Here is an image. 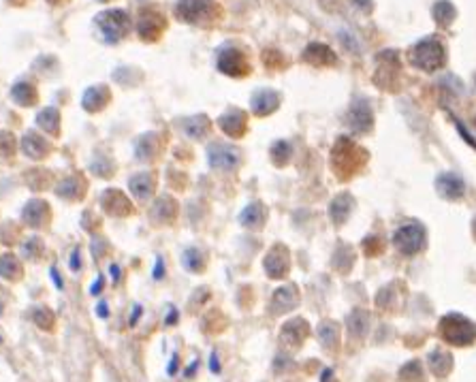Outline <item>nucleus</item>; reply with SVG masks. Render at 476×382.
<instances>
[{
	"instance_id": "1",
	"label": "nucleus",
	"mask_w": 476,
	"mask_h": 382,
	"mask_svg": "<svg viewBox=\"0 0 476 382\" xmlns=\"http://www.w3.org/2000/svg\"><path fill=\"white\" fill-rule=\"evenodd\" d=\"M94 24L105 43H120L131 30V17L122 9H109V11L98 13Z\"/></svg>"
},
{
	"instance_id": "2",
	"label": "nucleus",
	"mask_w": 476,
	"mask_h": 382,
	"mask_svg": "<svg viewBox=\"0 0 476 382\" xmlns=\"http://www.w3.org/2000/svg\"><path fill=\"white\" fill-rule=\"evenodd\" d=\"M412 62L423 71H436L444 64V47L436 37L423 39L412 49Z\"/></svg>"
},
{
	"instance_id": "3",
	"label": "nucleus",
	"mask_w": 476,
	"mask_h": 382,
	"mask_svg": "<svg viewBox=\"0 0 476 382\" xmlns=\"http://www.w3.org/2000/svg\"><path fill=\"white\" fill-rule=\"evenodd\" d=\"M216 7L214 0H178L175 15L186 24H205L214 17Z\"/></svg>"
},
{
	"instance_id": "4",
	"label": "nucleus",
	"mask_w": 476,
	"mask_h": 382,
	"mask_svg": "<svg viewBox=\"0 0 476 382\" xmlns=\"http://www.w3.org/2000/svg\"><path fill=\"white\" fill-rule=\"evenodd\" d=\"M167 26V21H165V15L161 9H156L154 5H149V7H143L139 11V19H137V33L143 41L147 43H154L161 39L163 30Z\"/></svg>"
},
{
	"instance_id": "5",
	"label": "nucleus",
	"mask_w": 476,
	"mask_h": 382,
	"mask_svg": "<svg viewBox=\"0 0 476 382\" xmlns=\"http://www.w3.org/2000/svg\"><path fill=\"white\" fill-rule=\"evenodd\" d=\"M218 71H222L224 75H229V78H244L250 71L248 58L241 49L237 47H224L218 52Z\"/></svg>"
},
{
	"instance_id": "6",
	"label": "nucleus",
	"mask_w": 476,
	"mask_h": 382,
	"mask_svg": "<svg viewBox=\"0 0 476 382\" xmlns=\"http://www.w3.org/2000/svg\"><path fill=\"white\" fill-rule=\"evenodd\" d=\"M395 246L402 250L404 254H414L423 248L425 244V231L419 224H406L402 226L393 237Z\"/></svg>"
},
{
	"instance_id": "7",
	"label": "nucleus",
	"mask_w": 476,
	"mask_h": 382,
	"mask_svg": "<svg viewBox=\"0 0 476 382\" xmlns=\"http://www.w3.org/2000/svg\"><path fill=\"white\" fill-rule=\"evenodd\" d=\"M210 154V165L222 171H231L239 165V152L231 145H224V143H214L208 149Z\"/></svg>"
},
{
	"instance_id": "8",
	"label": "nucleus",
	"mask_w": 476,
	"mask_h": 382,
	"mask_svg": "<svg viewBox=\"0 0 476 382\" xmlns=\"http://www.w3.org/2000/svg\"><path fill=\"white\" fill-rule=\"evenodd\" d=\"M218 126L229 137L237 139V137H241L246 133V113L239 111V109H231V111H227L224 116L218 118Z\"/></svg>"
},
{
	"instance_id": "9",
	"label": "nucleus",
	"mask_w": 476,
	"mask_h": 382,
	"mask_svg": "<svg viewBox=\"0 0 476 382\" xmlns=\"http://www.w3.org/2000/svg\"><path fill=\"white\" fill-rule=\"evenodd\" d=\"M103 210L107 214H113V216H127L133 212V206H131V201L124 197L120 190H107L103 194Z\"/></svg>"
},
{
	"instance_id": "10",
	"label": "nucleus",
	"mask_w": 476,
	"mask_h": 382,
	"mask_svg": "<svg viewBox=\"0 0 476 382\" xmlns=\"http://www.w3.org/2000/svg\"><path fill=\"white\" fill-rule=\"evenodd\" d=\"M304 60L310 62V64H316V66H331V64H336V54L331 52L327 45L310 43L306 47V52H304Z\"/></svg>"
},
{
	"instance_id": "11",
	"label": "nucleus",
	"mask_w": 476,
	"mask_h": 382,
	"mask_svg": "<svg viewBox=\"0 0 476 382\" xmlns=\"http://www.w3.org/2000/svg\"><path fill=\"white\" fill-rule=\"evenodd\" d=\"M109 88L107 86H94V88H88L84 98H82V105L86 111H101L107 103H109Z\"/></svg>"
},
{
	"instance_id": "12",
	"label": "nucleus",
	"mask_w": 476,
	"mask_h": 382,
	"mask_svg": "<svg viewBox=\"0 0 476 382\" xmlns=\"http://www.w3.org/2000/svg\"><path fill=\"white\" fill-rule=\"evenodd\" d=\"M278 105H280V96L273 90H259L253 96V109L257 116H269L271 111L278 109Z\"/></svg>"
},
{
	"instance_id": "13",
	"label": "nucleus",
	"mask_w": 476,
	"mask_h": 382,
	"mask_svg": "<svg viewBox=\"0 0 476 382\" xmlns=\"http://www.w3.org/2000/svg\"><path fill=\"white\" fill-rule=\"evenodd\" d=\"M265 269L271 278H282L289 271V254L284 248H273L267 259H265Z\"/></svg>"
},
{
	"instance_id": "14",
	"label": "nucleus",
	"mask_w": 476,
	"mask_h": 382,
	"mask_svg": "<svg viewBox=\"0 0 476 382\" xmlns=\"http://www.w3.org/2000/svg\"><path fill=\"white\" fill-rule=\"evenodd\" d=\"M21 152L33 161H39L43 156L49 154V145L43 137H39L37 133H26V137L21 139Z\"/></svg>"
},
{
	"instance_id": "15",
	"label": "nucleus",
	"mask_w": 476,
	"mask_h": 382,
	"mask_svg": "<svg viewBox=\"0 0 476 382\" xmlns=\"http://www.w3.org/2000/svg\"><path fill=\"white\" fill-rule=\"evenodd\" d=\"M129 188L131 192L137 197V199H147L149 194H154V188H156V177L152 173H141V175H135L133 180L129 182Z\"/></svg>"
},
{
	"instance_id": "16",
	"label": "nucleus",
	"mask_w": 476,
	"mask_h": 382,
	"mask_svg": "<svg viewBox=\"0 0 476 382\" xmlns=\"http://www.w3.org/2000/svg\"><path fill=\"white\" fill-rule=\"evenodd\" d=\"M11 96H13V100L17 105H21V107H30V105H35L37 103V88L33 86V84H28V82H19V84H15L13 86V90H11Z\"/></svg>"
},
{
	"instance_id": "17",
	"label": "nucleus",
	"mask_w": 476,
	"mask_h": 382,
	"mask_svg": "<svg viewBox=\"0 0 476 382\" xmlns=\"http://www.w3.org/2000/svg\"><path fill=\"white\" fill-rule=\"evenodd\" d=\"M47 210H49L47 203H43L39 199L30 201L26 206V210H24V222L30 224V226H41L45 222V218H47Z\"/></svg>"
},
{
	"instance_id": "18",
	"label": "nucleus",
	"mask_w": 476,
	"mask_h": 382,
	"mask_svg": "<svg viewBox=\"0 0 476 382\" xmlns=\"http://www.w3.org/2000/svg\"><path fill=\"white\" fill-rule=\"evenodd\" d=\"M182 129L190 139H203L210 131V120L205 116H194V118L184 120Z\"/></svg>"
},
{
	"instance_id": "19",
	"label": "nucleus",
	"mask_w": 476,
	"mask_h": 382,
	"mask_svg": "<svg viewBox=\"0 0 476 382\" xmlns=\"http://www.w3.org/2000/svg\"><path fill=\"white\" fill-rule=\"evenodd\" d=\"M37 124L49 135H58L60 133V113L54 107H47L37 116Z\"/></svg>"
},
{
	"instance_id": "20",
	"label": "nucleus",
	"mask_w": 476,
	"mask_h": 382,
	"mask_svg": "<svg viewBox=\"0 0 476 382\" xmlns=\"http://www.w3.org/2000/svg\"><path fill=\"white\" fill-rule=\"evenodd\" d=\"M241 224L248 226V228H259L263 222H265V208L261 206V203H253V206H248L241 216H239Z\"/></svg>"
},
{
	"instance_id": "21",
	"label": "nucleus",
	"mask_w": 476,
	"mask_h": 382,
	"mask_svg": "<svg viewBox=\"0 0 476 382\" xmlns=\"http://www.w3.org/2000/svg\"><path fill=\"white\" fill-rule=\"evenodd\" d=\"M348 122L353 124V129H357V131H367L369 126H372V113H369V107H367L365 103H361V105L353 107V109H350V113H348Z\"/></svg>"
},
{
	"instance_id": "22",
	"label": "nucleus",
	"mask_w": 476,
	"mask_h": 382,
	"mask_svg": "<svg viewBox=\"0 0 476 382\" xmlns=\"http://www.w3.org/2000/svg\"><path fill=\"white\" fill-rule=\"evenodd\" d=\"M156 141H158L156 133H147L145 137H141L139 143H137V156L143 158V161L154 158L158 154V149H161V145Z\"/></svg>"
},
{
	"instance_id": "23",
	"label": "nucleus",
	"mask_w": 476,
	"mask_h": 382,
	"mask_svg": "<svg viewBox=\"0 0 476 382\" xmlns=\"http://www.w3.org/2000/svg\"><path fill=\"white\" fill-rule=\"evenodd\" d=\"M438 190L448 199H457V197L464 194V184H461L459 177H455V175H442L438 180Z\"/></svg>"
},
{
	"instance_id": "24",
	"label": "nucleus",
	"mask_w": 476,
	"mask_h": 382,
	"mask_svg": "<svg viewBox=\"0 0 476 382\" xmlns=\"http://www.w3.org/2000/svg\"><path fill=\"white\" fill-rule=\"evenodd\" d=\"M84 190H86V184L80 177H66V180H62L56 188V192L64 199H80Z\"/></svg>"
},
{
	"instance_id": "25",
	"label": "nucleus",
	"mask_w": 476,
	"mask_h": 382,
	"mask_svg": "<svg viewBox=\"0 0 476 382\" xmlns=\"http://www.w3.org/2000/svg\"><path fill=\"white\" fill-rule=\"evenodd\" d=\"M350 208H353V199H350L348 194H340L333 203H331V220L336 222V224H342L346 218H348V214H350Z\"/></svg>"
},
{
	"instance_id": "26",
	"label": "nucleus",
	"mask_w": 476,
	"mask_h": 382,
	"mask_svg": "<svg viewBox=\"0 0 476 382\" xmlns=\"http://www.w3.org/2000/svg\"><path fill=\"white\" fill-rule=\"evenodd\" d=\"M154 218L161 220V222H171L175 218V212H178V208H175V201L169 199V197H163L156 201V206H154Z\"/></svg>"
},
{
	"instance_id": "27",
	"label": "nucleus",
	"mask_w": 476,
	"mask_h": 382,
	"mask_svg": "<svg viewBox=\"0 0 476 382\" xmlns=\"http://www.w3.org/2000/svg\"><path fill=\"white\" fill-rule=\"evenodd\" d=\"M0 275H5L9 280H15L21 275V265L17 263L13 254H5V257L0 259Z\"/></svg>"
},
{
	"instance_id": "28",
	"label": "nucleus",
	"mask_w": 476,
	"mask_h": 382,
	"mask_svg": "<svg viewBox=\"0 0 476 382\" xmlns=\"http://www.w3.org/2000/svg\"><path fill=\"white\" fill-rule=\"evenodd\" d=\"M434 17L442 24V26H448V24L455 19V7L450 5L448 0H440L434 7Z\"/></svg>"
},
{
	"instance_id": "29",
	"label": "nucleus",
	"mask_w": 476,
	"mask_h": 382,
	"mask_svg": "<svg viewBox=\"0 0 476 382\" xmlns=\"http://www.w3.org/2000/svg\"><path fill=\"white\" fill-rule=\"evenodd\" d=\"M184 265H186L188 271H203V267H205L203 265V257L194 248H188L184 252Z\"/></svg>"
},
{
	"instance_id": "30",
	"label": "nucleus",
	"mask_w": 476,
	"mask_h": 382,
	"mask_svg": "<svg viewBox=\"0 0 476 382\" xmlns=\"http://www.w3.org/2000/svg\"><path fill=\"white\" fill-rule=\"evenodd\" d=\"M273 301L275 303H284L282 305V310H289V308H293V305H295V291L291 289V286H286V289H280L278 293H275L273 295Z\"/></svg>"
},
{
	"instance_id": "31",
	"label": "nucleus",
	"mask_w": 476,
	"mask_h": 382,
	"mask_svg": "<svg viewBox=\"0 0 476 382\" xmlns=\"http://www.w3.org/2000/svg\"><path fill=\"white\" fill-rule=\"evenodd\" d=\"M291 156V145L286 141H278V143H273L271 147V158L275 163H286Z\"/></svg>"
},
{
	"instance_id": "32",
	"label": "nucleus",
	"mask_w": 476,
	"mask_h": 382,
	"mask_svg": "<svg viewBox=\"0 0 476 382\" xmlns=\"http://www.w3.org/2000/svg\"><path fill=\"white\" fill-rule=\"evenodd\" d=\"M15 149V139L11 133H0V158H9Z\"/></svg>"
},
{
	"instance_id": "33",
	"label": "nucleus",
	"mask_w": 476,
	"mask_h": 382,
	"mask_svg": "<svg viewBox=\"0 0 476 382\" xmlns=\"http://www.w3.org/2000/svg\"><path fill=\"white\" fill-rule=\"evenodd\" d=\"M353 3H355L361 11H365V13L372 11V0H353Z\"/></svg>"
},
{
	"instance_id": "34",
	"label": "nucleus",
	"mask_w": 476,
	"mask_h": 382,
	"mask_svg": "<svg viewBox=\"0 0 476 382\" xmlns=\"http://www.w3.org/2000/svg\"><path fill=\"white\" fill-rule=\"evenodd\" d=\"M71 269H73V271H77V269H80V252H77V250H73V257H71Z\"/></svg>"
},
{
	"instance_id": "35",
	"label": "nucleus",
	"mask_w": 476,
	"mask_h": 382,
	"mask_svg": "<svg viewBox=\"0 0 476 382\" xmlns=\"http://www.w3.org/2000/svg\"><path fill=\"white\" fill-rule=\"evenodd\" d=\"M210 370H212L214 374H218V372H220V365H218V356H216V352L212 354V359H210Z\"/></svg>"
},
{
	"instance_id": "36",
	"label": "nucleus",
	"mask_w": 476,
	"mask_h": 382,
	"mask_svg": "<svg viewBox=\"0 0 476 382\" xmlns=\"http://www.w3.org/2000/svg\"><path fill=\"white\" fill-rule=\"evenodd\" d=\"M175 370H178V354H175L173 359H171V363H169V370H167V372L173 376V374H175Z\"/></svg>"
},
{
	"instance_id": "37",
	"label": "nucleus",
	"mask_w": 476,
	"mask_h": 382,
	"mask_svg": "<svg viewBox=\"0 0 476 382\" xmlns=\"http://www.w3.org/2000/svg\"><path fill=\"white\" fill-rule=\"evenodd\" d=\"M101 289H103V278H98V282L92 286V291H90V293H92V295H98V293H101Z\"/></svg>"
},
{
	"instance_id": "38",
	"label": "nucleus",
	"mask_w": 476,
	"mask_h": 382,
	"mask_svg": "<svg viewBox=\"0 0 476 382\" xmlns=\"http://www.w3.org/2000/svg\"><path fill=\"white\" fill-rule=\"evenodd\" d=\"M141 316V305H135V310H133V318H131V325H135Z\"/></svg>"
},
{
	"instance_id": "39",
	"label": "nucleus",
	"mask_w": 476,
	"mask_h": 382,
	"mask_svg": "<svg viewBox=\"0 0 476 382\" xmlns=\"http://www.w3.org/2000/svg\"><path fill=\"white\" fill-rule=\"evenodd\" d=\"M98 316H101V318L107 316V305L105 303H98Z\"/></svg>"
},
{
	"instance_id": "40",
	"label": "nucleus",
	"mask_w": 476,
	"mask_h": 382,
	"mask_svg": "<svg viewBox=\"0 0 476 382\" xmlns=\"http://www.w3.org/2000/svg\"><path fill=\"white\" fill-rule=\"evenodd\" d=\"M52 275H54V282H56V286H58V289H62V280L58 278V273H56V269H52Z\"/></svg>"
},
{
	"instance_id": "41",
	"label": "nucleus",
	"mask_w": 476,
	"mask_h": 382,
	"mask_svg": "<svg viewBox=\"0 0 476 382\" xmlns=\"http://www.w3.org/2000/svg\"><path fill=\"white\" fill-rule=\"evenodd\" d=\"M161 271H165V267H163V261L158 259V265H156V271H154V278H161Z\"/></svg>"
},
{
	"instance_id": "42",
	"label": "nucleus",
	"mask_w": 476,
	"mask_h": 382,
	"mask_svg": "<svg viewBox=\"0 0 476 382\" xmlns=\"http://www.w3.org/2000/svg\"><path fill=\"white\" fill-rule=\"evenodd\" d=\"M109 271H111V275H113L116 280L120 278V269H118V265H111V267H109Z\"/></svg>"
},
{
	"instance_id": "43",
	"label": "nucleus",
	"mask_w": 476,
	"mask_h": 382,
	"mask_svg": "<svg viewBox=\"0 0 476 382\" xmlns=\"http://www.w3.org/2000/svg\"><path fill=\"white\" fill-rule=\"evenodd\" d=\"M175 314H178V312H175V310H171V316L167 318V325H173V322H175V318H178Z\"/></svg>"
},
{
	"instance_id": "44",
	"label": "nucleus",
	"mask_w": 476,
	"mask_h": 382,
	"mask_svg": "<svg viewBox=\"0 0 476 382\" xmlns=\"http://www.w3.org/2000/svg\"><path fill=\"white\" fill-rule=\"evenodd\" d=\"M47 3H52V5H56V3H60V0H47Z\"/></svg>"
},
{
	"instance_id": "45",
	"label": "nucleus",
	"mask_w": 476,
	"mask_h": 382,
	"mask_svg": "<svg viewBox=\"0 0 476 382\" xmlns=\"http://www.w3.org/2000/svg\"><path fill=\"white\" fill-rule=\"evenodd\" d=\"M98 3H107V0H98Z\"/></svg>"
}]
</instances>
